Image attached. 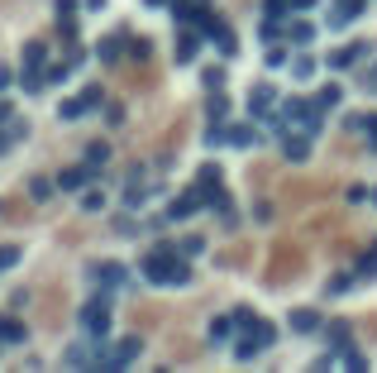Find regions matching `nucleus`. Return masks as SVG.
<instances>
[{
  "mask_svg": "<svg viewBox=\"0 0 377 373\" xmlns=\"http://www.w3.org/2000/svg\"><path fill=\"white\" fill-rule=\"evenodd\" d=\"M81 115H86V106H81V96H67V101L57 106V120H62V125H72V120H81Z\"/></svg>",
  "mask_w": 377,
  "mask_h": 373,
  "instance_id": "22",
  "label": "nucleus"
},
{
  "mask_svg": "<svg viewBox=\"0 0 377 373\" xmlns=\"http://www.w3.org/2000/svg\"><path fill=\"white\" fill-rule=\"evenodd\" d=\"M225 110H229V96H225V91H211V101H206V115H211V120H220Z\"/></svg>",
  "mask_w": 377,
  "mask_h": 373,
  "instance_id": "35",
  "label": "nucleus"
},
{
  "mask_svg": "<svg viewBox=\"0 0 377 373\" xmlns=\"http://www.w3.org/2000/svg\"><path fill=\"white\" fill-rule=\"evenodd\" d=\"M201 206H206V191L191 182V191H182V196H177V201L167 206V220H191V215L201 211Z\"/></svg>",
  "mask_w": 377,
  "mask_h": 373,
  "instance_id": "6",
  "label": "nucleus"
},
{
  "mask_svg": "<svg viewBox=\"0 0 377 373\" xmlns=\"http://www.w3.org/2000/svg\"><path fill=\"white\" fill-rule=\"evenodd\" d=\"M53 191H57V177H43V172L29 177V196H34V201H48Z\"/></svg>",
  "mask_w": 377,
  "mask_h": 373,
  "instance_id": "18",
  "label": "nucleus"
},
{
  "mask_svg": "<svg viewBox=\"0 0 377 373\" xmlns=\"http://www.w3.org/2000/svg\"><path fill=\"white\" fill-rule=\"evenodd\" d=\"M20 86H24L29 96H38V91L48 86V81H43V67H29V62H24V72H20Z\"/></svg>",
  "mask_w": 377,
  "mask_h": 373,
  "instance_id": "20",
  "label": "nucleus"
},
{
  "mask_svg": "<svg viewBox=\"0 0 377 373\" xmlns=\"http://www.w3.org/2000/svg\"><path fill=\"white\" fill-rule=\"evenodd\" d=\"M81 106H86V110L106 106V91H101V86H96V81H91V86H86V91H81Z\"/></svg>",
  "mask_w": 377,
  "mask_h": 373,
  "instance_id": "36",
  "label": "nucleus"
},
{
  "mask_svg": "<svg viewBox=\"0 0 377 373\" xmlns=\"http://www.w3.org/2000/svg\"><path fill=\"white\" fill-rule=\"evenodd\" d=\"M253 139H258V134L248 130V125H229V130H225V144H234V149H248Z\"/></svg>",
  "mask_w": 377,
  "mask_h": 373,
  "instance_id": "23",
  "label": "nucleus"
},
{
  "mask_svg": "<svg viewBox=\"0 0 377 373\" xmlns=\"http://www.w3.org/2000/svg\"><path fill=\"white\" fill-rule=\"evenodd\" d=\"M106 206V191H96V186H81V211H101Z\"/></svg>",
  "mask_w": 377,
  "mask_h": 373,
  "instance_id": "30",
  "label": "nucleus"
},
{
  "mask_svg": "<svg viewBox=\"0 0 377 373\" xmlns=\"http://www.w3.org/2000/svg\"><path fill=\"white\" fill-rule=\"evenodd\" d=\"M358 278H377V249H368L363 259H358V268H353Z\"/></svg>",
  "mask_w": 377,
  "mask_h": 373,
  "instance_id": "37",
  "label": "nucleus"
},
{
  "mask_svg": "<svg viewBox=\"0 0 377 373\" xmlns=\"http://www.w3.org/2000/svg\"><path fill=\"white\" fill-rule=\"evenodd\" d=\"M339 96H344V91H339V86H325V91H320V96H315V101H320V106L329 110V106H339Z\"/></svg>",
  "mask_w": 377,
  "mask_h": 373,
  "instance_id": "42",
  "label": "nucleus"
},
{
  "mask_svg": "<svg viewBox=\"0 0 377 373\" xmlns=\"http://www.w3.org/2000/svg\"><path fill=\"white\" fill-rule=\"evenodd\" d=\"M77 320H81V330L91 335V340H101L110 330V292H101V297H91L86 306L77 311Z\"/></svg>",
  "mask_w": 377,
  "mask_h": 373,
  "instance_id": "4",
  "label": "nucleus"
},
{
  "mask_svg": "<svg viewBox=\"0 0 377 373\" xmlns=\"http://www.w3.org/2000/svg\"><path fill=\"white\" fill-rule=\"evenodd\" d=\"M72 67H77L72 57H67V62H53V67L43 72V81H48V86H57V81H67V77H72Z\"/></svg>",
  "mask_w": 377,
  "mask_h": 373,
  "instance_id": "28",
  "label": "nucleus"
},
{
  "mask_svg": "<svg viewBox=\"0 0 377 373\" xmlns=\"http://www.w3.org/2000/svg\"><path fill=\"white\" fill-rule=\"evenodd\" d=\"M325 320H320V311H311V306H301V311H292V330L297 335H311V330H320Z\"/></svg>",
  "mask_w": 377,
  "mask_h": 373,
  "instance_id": "14",
  "label": "nucleus"
},
{
  "mask_svg": "<svg viewBox=\"0 0 377 373\" xmlns=\"http://www.w3.org/2000/svg\"><path fill=\"white\" fill-rule=\"evenodd\" d=\"M325 345L344 349V345H349V325H344V320H329V325H325Z\"/></svg>",
  "mask_w": 377,
  "mask_h": 373,
  "instance_id": "19",
  "label": "nucleus"
},
{
  "mask_svg": "<svg viewBox=\"0 0 377 373\" xmlns=\"http://www.w3.org/2000/svg\"><path fill=\"white\" fill-rule=\"evenodd\" d=\"M101 168H91V163H77V168H62L57 172V186L62 191H81V186H91V177H96Z\"/></svg>",
  "mask_w": 377,
  "mask_h": 373,
  "instance_id": "8",
  "label": "nucleus"
},
{
  "mask_svg": "<svg viewBox=\"0 0 377 373\" xmlns=\"http://www.w3.org/2000/svg\"><path fill=\"white\" fill-rule=\"evenodd\" d=\"M24 340H29L24 320H15V316H0V345H24Z\"/></svg>",
  "mask_w": 377,
  "mask_h": 373,
  "instance_id": "12",
  "label": "nucleus"
},
{
  "mask_svg": "<svg viewBox=\"0 0 377 373\" xmlns=\"http://www.w3.org/2000/svg\"><path fill=\"white\" fill-rule=\"evenodd\" d=\"M368 144L377 149V115H368Z\"/></svg>",
  "mask_w": 377,
  "mask_h": 373,
  "instance_id": "52",
  "label": "nucleus"
},
{
  "mask_svg": "<svg viewBox=\"0 0 377 373\" xmlns=\"http://www.w3.org/2000/svg\"><path fill=\"white\" fill-rule=\"evenodd\" d=\"M263 62H268L272 72H277V67H287L292 57H287V48H282V43H272V48H268V57H263Z\"/></svg>",
  "mask_w": 377,
  "mask_h": 373,
  "instance_id": "38",
  "label": "nucleus"
},
{
  "mask_svg": "<svg viewBox=\"0 0 377 373\" xmlns=\"http://www.w3.org/2000/svg\"><path fill=\"white\" fill-rule=\"evenodd\" d=\"M129 53H134V57H148V53H153V43H148V39H129Z\"/></svg>",
  "mask_w": 377,
  "mask_h": 373,
  "instance_id": "45",
  "label": "nucleus"
},
{
  "mask_svg": "<svg viewBox=\"0 0 377 373\" xmlns=\"http://www.w3.org/2000/svg\"><path fill=\"white\" fill-rule=\"evenodd\" d=\"M206 43H215V53H220V57H234V53H239V39H234V29L225 25V20H220V25L206 34Z\"/></svg>",
  "mask_w": 377,
  "mask_h": 373,
  "instance_id": "9",
  "label": "nucleus"
},
{
  "mask_svg": "<svg viewBox=\"0 0 377 373\" xmlns=\"http://www.w3.org/2000/svg\"><path fill=\"white\" fill-rule=\"evenodd\" d=\"M344 130H353V134H368V115H344Z\"/></svg>",
  "mask_w": 377,
  "mask_h": 373,
  "instance_id": "43",
  "label": "nucleus"
},
{
  "mask_svg": "<svg viewBox=\"0 0 377 373\" xmlns=\"http://www.w3.org/2000/svg\"><path fill=\"white\" fill-rule=\"evenodd\" d=\"M311 5H320V0H297V10H311Z\"/></svg>",
  "mask_w": 377,
  "mask_h": 373,
  "instance_id": "55",
  "label": "nucleus"
},
{
  "mask_svg": "<svg viewBox=\"0 0 377 373\" xmlns=\"http://www.w3.org/2000/svg\"><path fill=\"white\" fill-rule=\"evenodd\" d=\"M91 283H101V292H115V287L129 283V268L125 264H96L91 268Z\"/></svg>",
  "mask_w": 377,
  "mask_h": 373,
  "instance_id": "7",
  "label": "nucleus"
},
{
  "mask_svg": "<svg viewBox=\"0 0 377 373\" xmlns=\"http://www.w3.org/2000/svg\"><path fill=\"white\" fill-rule=\"evenodd\" d=\"M201 86L206 91H220L225 86V67H201Z\"/></svg>",
  "mask_w": 377,
  "mask_h": 373,
  "instance_id": "33",
  "label": "nucleus"
},
{
  "mask_svg": "<svg viewBox=\"0 0 377 373\" xmlns=\"http://www.w3.org/2000/svg\"><path fill=\"white\" fill-rule=\"evenodd\" d=\"M106 158H110V144L106 139H91V144H86V163H91V168H106Z\"/></svg>",
  "mask_w": 377,
  "mask_h": 373,
  "instance_id": "24",
  "label": "nucleus"
},
{
  "mask_svg": "<svg viewBox=\"0 0 377 373\" xmlns=\"http://www.w3.org/2000/svg\"><path fill=\"white\" fill-rule=\"evenodd\" d=\"M282 39H287V43H301V48H306V43H315V25H306V20H292V25L282 29Z\"/></svg>",
  "mask_w": 377,
  "mask_h": 373,
  "instance_id": "13",
  "label": "nucleus"
},
{
  "mask_svg": "<svg viewBox=\"0 0 377 373\" xmlns=\"http://www.w3.org/2000/svg\"><path fill=\"white\" fill-rule=\"evenodd\" d=\"M81 10V0H57V15H77Z\"/></svg>",
  "mask_w": 377,
  "mask_h": 373,
  "instance_id": "49",
  "label": "nucleus"
},
{
  "mask_svg": "<svg viewBox=\"0 0 377 373\" xmlns=\"http://www.w3.org/2000/svg\"><path fill=\"white\" fill-rule=\"evenodd\" d=\"M311 139H315L311 130L282 134V139H277V149H282V158H287V163H306V158H311Z\"/></svg>",
  "mask_w": 377,
  "mask_h": 373,
  "instance_id": "5",
  "label": "nucleus"
},
{
  "mask_svg": "<svg viewBox=\"0 0 377 373\" xmlns=\"http://www.w3.org/2000/svg\"><path fill=\"white\" fill-rule=\"evenodd\" d=\"M148 196H153V191H148V186H129V191H125V196H120V201H125V211H138V206H143V201H148Z\"/></svg>",
  "mask_w": 377,
  "mask_h": 373,
  "instance_id": "29",
  "label": "nucleus"
},
{
  "mask_svg": "<svg viewBox=\"0 0 377 373\" xmlns=\"http://www.w3.org/2000/svg\"><path fill=\"white\" fill-rule=\"evenodd\" d=\"M10 81H15V72H10V67H5V62H0V91H5V86H10Z\"/></svg>",
  "mask_w": 377,
  "mask_h": 373,
  "instance_id": "53",
  "label": "nucleus"
},
{
  "mask_svg": "<svg viewBox=\"0 0 377 373\" xmlns=\"http://www.w3.org/2000/svg\"><path fill=\"white\" fill-rule=\"evenodd\" d=\"M206 144H225V130L220 125H206Z\"/></svg>",
  "mask_w": 377,
  "mask_h": 373,
  "instance_id": "48",
  "label": "nucleus"
},
{
  "mask_svg": "<svg viewBox=\"0 0 377 373\" xmlns=\"http://www.w3.org/2000/svg\"><path fill=\"white\" fill-rule=\"evenodd\" d=\"M10 144H15V139H10V130H0V154H5Z\"/></svg>",
  "mask_w": 377,
  "mask_h": 373,
  "instance_id": "54",
  "label": "nucleus"
},
{
  "mask_svg": "<svg viewBox=\"0 0 377 373\" xmlns=\"http://www.w3.org/2000/svg\"><path fill=\"white\" fill-rule=\"evenodd\" d=\"M272 101H277V96H272L268 81H263V86H253V91H248V115H253V120H263V115L272 110Z\"/></svg>",
  "mask_w": 377,
  "mask_h": 373,
  "instance_id": "10",
  "label": "nucleus"
},
{
  "mask_svg": "<svg viewBox=\"0 0 377 373\" xmlns=\"http://www.w3.org/2000/svg\"><path fill=\"white\" fill-rule=\"evenodd\" d=\"M62 364H67V369H91V364H96V345H72Z\"/></svg>",
  "mask_w": 377,
  "mask_h": 373,
  "instance_id": "15",
  "label": "nucleus"
},
{
  "mask_svg": "<svg viewBox=\"0 0 377 373\" xmlns=\"http://www.w3.org/2000/svg\"><path fill=\"white\" fill-rule=\"evenodd\" d=\"M282 115H287V125H297V130H320L325 125V106L320 101H306V96H292V101H282Z\"/></svg>",
  "mask_w": 377,
  "mask_h": 373,
  "instance_id": "3",
  "label": "nucleus"
},
{
  "mask_svg": "<svg viewBox=\"0 0 377 373\" xmlns=\"http://www.w3.org/2000/svg\"><path fill=\"white\" fill-rule=\"evenodd\" d=\"M187 283H191V259L182 254V259L172 264V283H167V287H187Z\"/></svg>",
  "mask_w": 377,
  "mask_h": 373,
  "instance_id": "27",
  "label": "nucleus"
},
{
  "mask_svg": "<svg viewBox=\"0 0 377 373\" xmlns=\"http://www.w3.org/2000/svg\"><path fill=\"white\" fill-rule=\"evenodd\" d=\"M363 53H368V43H353V48H339V53H329V67H334V72H344V67H353V62H358Z\"/></svg>",
  "mask_w": 377,
  "mask_h": 373,
  "instance_id": "16",
  "label": "nucleus"
},
{
  "mask_svg": "<svg viewBox=\"0 0 377 373\" xmlns=\"http://www.w3.org/2000/svg\"><path fill=\"white\" fill-rule=\"evenodd\" d=\"M24 62H29V67H43V62H48V48H43L38 39H34V43H24Z\"/></svg>",
  "mask_w": 377,
  "mask_h": 373,
  "instance_id": "31",
  "label": "nucleus"
},
{
  "mask_svg": "<svg viewBox=\"0 0 377 373\" xmlns=\"http://www.w3.org/2000/svg\"><path fill=\"white\" fill-rule=\"evenodd\" d=\"M349 287H353V278H349V273H344V278H334V283H329V292H334V297H339V292H349Z\"/></svg>",
  "mask_w": 377,
  "mask_h": 373,
  "instance_id": "47",
  "label": "nucleus"
},
{
  "mask_svg": "<svg viewBox=\"0 0 377 373\" xmlns=\"http://www.w3.org/2000/svg\"><path fill=\"white\" fill-rule=\"evenodd\" d=\"M115 235H120V240H134V235H138V225L129 220V215H115Z\"/></svg>",
  "mask_w": 377,
  "mask_h": 373,
  "instance_id": "39",
  "label": "nucleus"
},
{
  "mask_svg": "<svg viewBox=\"0 0 377 373\" xmlns=\"http://www.w3.org/2000/svg\"><path fill=\"white\" fill-rule=\"evenodd\" d=\"M201 43H206L201 29H182V39H177V62H191V57L201 53Z\"/></svg>",
  "mask_w": 377,
  "mask_h": 373,
  "instance_id": "11",
  "label": "nucleus"
},
{
  "mask_svg": "<svg viewBox=\"0 0 377 373\" xmlns=\"http://www.w3.org/2000/svg\"><path fill=\"white\" fill-rule=\"evenodd\" d=\"M229 316H234V330H253L258 325V311H248V306H234Z\"/></svg>",
  "mask_w": 377,
  "mask_h": 373,
  "instance_id": "34",
  "label": "nucleus"
},
{
  "mask_svg": "<svg viewBox=\"0 0 377 373\" xmlns=\"http://www.w3.org/2000/svg\"><path fill=\"white\" fill-rule=\"evenodd\" d=\"M363 86H368V91H377V67H368V72H363Z\"/></svg>",
  "mask_w": 377,
  "mask_h": 373,
  "instance_id": "51",
  "label": "nucleus"
},
{
  "mask_svg": "<svg viewBox=\"0 0 377 373\" xmlns=\"http://www.w3.org/2000/svg\"><path fill=\"white\" fill-rule=\"evenodd\" d=\"M138 349H143L138 335H125L120 345H96V364H91V369H129L138 359Z\"/></svg>",
  "mask_w": 377,
  "mask_h": 373,
  "instance_id": "2",
  "label": "nucleus"
},
{
  "mask_svg": "<svg viewBox=\"0 0 377 373\" xmlns=\"http://www.w3.org/2000/svg\"><path fill=\"white\" fill-rule=\"evenodd\" d=\"M20 264V249H15V244H5V249H0V268H15Z\"/></svg>",
  "mask_w": 377,
  "mask_h": 373,
  "instance_id": "44",
  "label": "nucleus"
},
{
  "mask_svg": "<svg viewBox=\"0 0 377 373\" xmlns=\"http://www.w3.org/2000/svg\"><path fill=\"white\" fill-rule=\"evenodd\" d=\"M106 110V125L110 130H120V125H125V106H115V101H110V106H101Z\"/></svg>",
  "mask_w": 377,
  "mask_h": 373,
  "instance_id": "41",
  "label": "nucleus"
},
{
  "mask_svg": "<svg viewBox=\"0 0 377 373\" xmlns=\"http://www.w3.org/2000/svg\"><path fill=\"white\" fill-rule=\"evenodd\" d=\"M258 340H253V335H248V330H239V340H234V345H229V354H234V359H243V364H248V359H258Z\"/></svg>",
  "mask_w": 377,
  "mask_h": 373,
  "instance_id": "17",
  "label": "nucleus"
},
{
  "mask_svg": "<svg viewBox=\"0 0 377 373\" xmlns=\"http://www.w3.org/2000/svg\"><path fill=\"white\" fill-rule=\"evenodd\" d=\"M182 254H187V259H201V254H206V240H201V235H187V240H182Z\"/></svg>",
  "mask_w": 377,
  "mask_h": 373,
  "instance_id": "40",
  "label": "nucleus"
},
{
  "mask_svg": "<svg viewBox=\"0 0 377 373\" xmlns=\"http://www.w3.org/2000/svg\"><path fill=\"white\" fill-rule=\"evenodd\" d=\"M120 53H125V34H110V39H101V62H120Z\"/></svg>",
  "mask_w": 377,
  "mask_h": 373,
  "instance_id": "21",
  "label": "nucleus"
},
{
  "mask_svg": "<svg viewBox=\"0 0 377 373\" xmlns=\"http://www.w3.org/2000/svg\"><path fill=\"white\" fill-rule=\"evenodd\" d=\"M177 259H182V254H177V249H172V244L162 240L158 249H153V254H143V283H153V287H167V283H172V264H177Z\"/></svg>",
  "mask_w": 377,
  "mask_h": 373,
  "instance_id": "1",
  "label": "nucleus"
},
{
  "mask_svg": "<svg viewBox=\"0 0 377 373\" xmlns=\"http://www.w3.org/2000/svg\"><path fill=\"white\" fill-rule=\"evenodd\" d=\"M10 120H15V106H10V101H0V130H5Z\"/></svg>",
  "mask_w": 377,
  "mask_h": 373,
  "instance_id": "50",
  "label": "nucleus"
},
{
  "mask_svg": "<svg viewBox=\"0 0 377 373\" xmlns=\"http://www.w3.org/2000/svg\"><path fill=\"white\" fill-rule=\"evenodd\" d=\"M234 335V316H215L211 320V340H229Z\"/></svg>",
  "mask_w": 377,
  "mask_h": 373,
  "instance_id": "32",
  "label": "nucleus"
},
{
  "mask_svg": "<svg viewBox=\"0 0 377 373\" xmlns=\"http://www.w3.org/2000/svg\"><path fill=\"white\" fill-rule=\"evenodd\" d=\"M248 335H253V340H258L263 349H268V345H277V325H272V320H258V325H253Z\"/></svg>",
  "mask_w": 377,
  "mask_h": 373,
  "instance_id": "25",
  "label": "nucleus"
},
{
  "mask_svg": "<svg viewBox=\"0 0 377 373\" xmlns=\"http://www.w3.org/2000/svg\"><path fill=\"white\" fill-rule=\"evenodd\" d=\"M344 196H349V206H358V201H368V186H358V182H353Z\"/></svg>",
  "mask_w": 377,
  "mask_h": 373,
  "instance_id": "46",
  "label": "nucleus"
},
{
  "mask_svg": "<svg viewBox=\"0 0 377 373\" xmlns=\"http://www.w3.org/2000/svg\"><path fill=\"white\" fill-rule=\"evenodd\" d=\"M287 67H292V77H297V81H311V77H315V57H292Z\"/></svg>",
  "mask_w": 377,
  "mask_h": 373,
  "instance_id": "26",
  "label": "nucleus"
}]
</instances>
